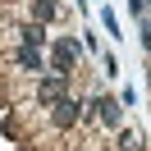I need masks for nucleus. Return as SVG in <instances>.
I'll return each mask as SVG.
<instances>
[{"mask_svg": "<svg viewBox=\"0 0 151 151\" xmlns=\"http://www.w3.org/2000/svg\"><path fill=\"white\" fill-rule=\"evenodd\" d=\"M78 119H83V105H78L73 96H60V101H55V124H60V128H73Z\"/></svg>", "mask_w": 151, "mask_h": 151, "instance_id": "nucleus-1", "label": "nucleus"}, {"mask_svg": "<svg viewBox=\"0 0 151 151\" xmlns=\"http://www.w3.org/2000/svg\"><path fill=\"white\" fill-rule=\"evenodd\" d=\"M92 110H96V119H101L105 128H114V124H119V101H110V96H96Z\"/></svg>", "mask_w": 151, "mask_h": 151, "instance_id": "nucleus-2", "label": "nucleus"}, {"mask_svg": "<svg viewBox=\"0 0 151 151\" xmlns=\"http://www.w3.org/2000/svg\"><path fill=\"white\" fill-rule=\"evenodd\" d=\"M78 64V46L73 41H60V50H55V73H64V69H73Z\"/></svg>", "mask_w": 151, "mask_h": 151, "instance_id": "nucleus-3", "label": "nucleus"}, {"mask_svg": "<svg viewBox=\"0 0 151 151\" xmlns=\"http://www.w3.org/2000/svg\"><path fill=\"white\" fill-rule=\"evenodd\" d=\"M32 19H37V23L55 19V0H32Z\"/></svg>", "mask_w": 151, "mask_h": 151, "instance_id": "nucleus-4", "label": "nucleus"}, {"mask_svg": "<svg viewBox=\"0 0 151 151\" xmlns=\"http://www.w3.org/2000/svg\"><path fill=\"white\" fill-rule=\"evenodd\" d=\"M142 46L151 50V19H142Z\"/></svg>", "mask_w": 151, "mask_h": 151, "instance_id": "nucleus-5", "label": "nucleus"}]
</instances>
